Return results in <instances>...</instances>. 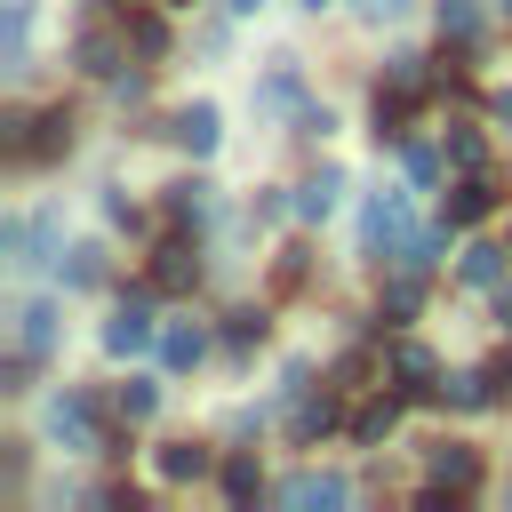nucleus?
Here are the masks:
<instances>
[{"label":"nucleus","instance_id":"obj_15","mask_svg":"<svg viewBox=\"0 0 512 512\" xmlns=\"http://www.w3.org/2000/svg\"><path fill=\"white\" fill-rule=\"evenodd\" d=\"M160 352H168V368H192V360L208 352V328H168V336H160Z\"/></svg>","mask_w":512,"mask_h":512},{"label":"nucleus","instance_id":"obj_9","mask_svg":"<svg viewBox=\"0 0 512 512\" xmlns=\"http://www.w3.org/2000/svg\"><path fill=\"white\" fill-rule=\"evenodd\" d=\"M336 192H344V176H336V168H320V176H304V184H296V216H304V224H320V216L336 208Z\"/></svg>","mask_w":512,"mask_h":512},{"label":"nucleus","instance_id":"obj_22","mask_svg":"<svg viewBox=\"0 0 512 512\" xmlns=\"http://www.w3.org/2000/svg\"><path fill=\"white\" fill-rule=\"evenodd\" d=\"M104 280V256L96 248H72V264H64V288H96Z\"/></svg>","mask_w":512,"mask_h":512},{"label":"nucleus","instance_id":"obj_27","mask_svg":"<svg viewBox=\"0 0 512 512\" xmlns=\"http://www.w3.org/2000/svg\"><path fill=\"white\" fill-rule=\"evenodd\" d=\"M392 88L416 96V88H424V56H392Z\"/></svg>","mask_w":512,"mask_h":512},{"label":"nucleus","instance_id":"obj_33","mask_svg":"<svg viewBox=\"0 0 512 512\" xmlns=\"http://www.w3.org/2000/svg\"><path fill=\"white\" fill-rule=\"evenodd\" d=\"M176 8H192V0H176Z\"/></svg>","mask_w":512,"mask_h":512},{"label":"nucleus","instance_id":"obj_20","mask_svg":"<svg viewBox=\"0 0 512 512\" xmlns=\"http://www.w3.org/2000/svg\"><path fill=\"white\" fill-rule=\"evenodd\" d=\"M328 424H336V400H328V392H320V400H304V408H296V440H320V432H328Z\"/></svg>","mask_w":512,"mask_h":512},{"label":"nucleus","instance_id":"obj_23","mask_svg":"<svg viewBox=\"0 0 512 512\" xmlns=\"http://www.w3.org/2000/svg\"><path fill=\"white\" fill-rule=\"evenodd\" d=\"M472 24H480V0H440V32L448 40H464Z\"/></svg>","mask_w":512,"mask_h":512},{"label":"nucleus","instance_id":"obj_12","mask_svg":"<svg viewBox=\"0 0 512 512\" xmlns=\"http://www.w3.org/2000/svg\"><path fill=\"white\" fill-rule=\"evenodd\" d=\"M424 464H432V480H440V488H472V480H480V456H472V448H448V440H440Z\"/></svg>","mask_w":512,"mask_h":512},{"label":"nucleus","instance_id":"obj_28","mask_svg":"<svg viewBox=\"0 0 512 512\" xmlns=\"http://www.w3.org/2000/svg\"><path fill=\"white\" fill-rule=\"evenodd\" d=\"M224 336H232L240 352H248V344H264V312H232V328H224Z\"/></svg>","mask_w":512,"mask_h":512},{"label":"nucleus","instance_id":"obj_25","mask_svg":"<svg viewBox=\"0 0 512 512\" xmlns=\"http://www.w3.org/2000/svg\"><path fill=\"white\" fill-rule=\"evenodd\" d=\"M128 40H136L144 56H160V48H168V24H160V16H136V24H128Z\"/></svg>","mask_w":512,"mask_h":512},{"label":"nucleus","instance_id":"obj_5","mask_svg":"<svg viewBox=\"0 0 512 512\" xmlns=\"http://www.w3.org/2000/svg\"><path fill=\"white\" fill-rule=\"evenodd\" d=\"M56 152H72V112L56 104V112H40L32 120V136H24V160H56Z\"/></svg>","mask_w":512,"mask_h":512},{"label":"nucleus","instance_id":"obj_1","mask_svg":"<svg viewBox=\"0 0 512 512\" xmlns=\"http://www.w3.org/2000/svg\"><path fill=\"white\" fill-rule=\"evenodd\" d=\"M48 432H56L64 448H104V432H96V400H88V392L48 400Z\"/></svg>","mask_w":512,"mask_h":512},{"label":"nucleus","instance_id":"obj_4","mask_svg":"<svg viewBox=\"0 0 512 512\" xmlns=\"http://www.w3.org/2000/svg\"><path fill=\"white\" fill-rule=\"evenodd\" d=\"M168 136L200 160V152H216V136H224V120H216V104H184L176 120H168Z\"/></svg>","mask_w":512,"mask_h":512},{"label":"nucleus","instance_id":"obj_14","mask_svg":"<svg viewBox=\"0 0 512 512\" xmlns=\"http://www.w3.org/2000/svg\"><path fill=\"white\" fill-rule=\"evenodd\" d=\"M200 472H208V448H192V440L160 448V480H200Z\"/></svg>","mask_w":512,"mask_h":512},{"label":"nucleus","instance_id":"obj_16","mask_svg":"<svg viewBox=\"0 0 512 512\" xmlns=\"http://www.w3.org/2000/svg\"><path fill=\"white\" fill-rule=\"evenodd\" d=\"M392 376H400L408 392H424V376H432V352H424V344H392Z\"/></svg>","mask_w":512,"mask_h":512},{"label":"nucleus","instance_id":"obj_18","mask_svg":"<svg viewBox=\"0 0 512 512\" xmlns=\"http://www.w3.org/2000/svg\"><path fill=\"white\" fill-rule=\"evenodd\" d=\"M392 424H400V400H368V408L352 416V432H360V440H384Z\"/></svg>","mask_w":512,"mask_h":512},{"label":"nucleus","instance_id":"obj_11","mask_svg":"<svg viewBox=\"0 0 512 512\" xmlns=\"http://www.w3.org/2000/svg\"><path fill=\"white\" fill-rule=\"evenodd\" d=\"M152 280H160V288H192V280H200V256H192L184 240H168V248H152Z\"/></svg>","mask_w":512,"mask_h":512},{"label":"nucleus","instance_id":"obj_32","mask_svg":"<svg viewBox=\"0 0 512 512\" xmlns=\"http://www.w3.org/2000/svg\"><path fill=\"white\" fill-rule=\"evenodd\" d=\"M496 112H504V120H512V88H504V104H496Z\"/></svg>","mask_w":512,"mask_h":512},{"label":"nucleus","instance_id":"obj_8","mask_svg":"<svg viewBox=\"0 0 512 512\" xmlns=\"http://www.w3.org/2000/svg\"><path fill=\"white\" fill-rule=\"evenodd\" d=\"M352 488L336 480V472H296V480H280V504H344Z\"/></svg>","mask_w":512,"mask_h":512},{"label":"nucleus","instance_id":"obj_7","mask_svg":"<svg viewBox=\"0 0 512 512\" xmlns=\"http://www.w3.org/2000/svg\"><path fill=\"white\" fill-rule=\"evenodd\" d=\"M16 352H32V360L56 352V304H24L16 312Z\"/></svg>","mask_w":512,"mask_h":512},{"label":"nucleus","instance_id":"obj_6","mask_svg":"<svg viewBox=\"0 0 512 512\" xmlns=\"http://www.w3.org/2000/svg\"><path fill=\"white\" fill-rule=\"evenodd\" d=\"M160 208H168L176 224H208V208H216V184H200V176H176Z\"/></svg>","mask_w":512,"mask_h":512},{"label":"nucleus","instance_id":"obj_17","mask_svg":"<svg viewBox=\"0 0 512 512\" xmlns=\"http://www.w3.org/2000/svg\"><path fill=\"white\" fill-rule=\"evenodd\" d=\"M112 408H120V416H128V424H144V416H152V408H160V392H152V384H144V376H128V384H120V392H112Z\"/></svg>","mask_w":512,"mask_h":512},{"label":"nucleus","instance_id":"obj_31","mask_svg":"<svg viewBox=\"0 0 512 512\" xmlns=\"http://www.w3.org/2000/svg\"><path fill=\"white\" fill-rule=\"evenodd\" d=\"M224 8H232V16H256V8H264V0H224Z\"/></svg>","mask_w":512,"mask_h":512},{"label":"nucleus","instance_id":"obj_24","mask_svg":"<svg viewBox=\"0 0 512 512\" xmlns=\"http://www.w3.org/2000/svg\"><path fill=\"white\" fill-rule=\"evenodd\" d=\"M224 496H232V504H248V496H256V464H248V456H232V464H224Z\"/></svg>","mask_w":512,"mask_h":512},{"label":"nucleus","instance_id":"obj_30","mask_svg":"<svg viewBox=\"0 0 512 512\" xmlns=\"http://www.w3.org/2000/svg\"><path fill=\"white\" fill-rule=\"evenodd\" d=\"M360 8H368V16H400L408 0H360Z\"/></svg>","mask_w":512,"mask_h":512},{"label":"nucleus","instance_id":"obj_29","mask_svg":"<svg viewBox=\"0 0 512 512\" xmlns=\"http://www.w3.org/2000/svg\"><path fill=\"white\" fill-rule=\"evenodd\" d=\"M384 312L408 320V312H416V280H392V288H384Z\"/></svg>","mask_w":512,"mask_h":512},{"label":"nucleus","instance_id":"obj_13","mask_svg":"<svg viewBox=\"0 0 512 512\" xmlns=\"http://www.w3.org/2000/svg\"><path fill=\"white\" fill-rule=\"evenodd\" d=\"M464 280H472V288H496V280H504V248H496V240H472V248H464Z\"/></svg>","mask_w":512,"mask_h":512},{"label":"nucleus","instance_id":"obj_26","mask_svg":"<svg viewBox=\"0 0 512 512\" xmlns=\"http://www.w3.org/2000/svg\"><path fill=\"white\" fill-rule=\"evenodd\" d=\"M296 88H304V80H296V64H280V72H272L256 96H264V104H296Z\"/></svg>","mask_w":512,"mask_h":512},{"label":"nucleus","instance_id":"obj_3","mask_svg":"<svg viewBox=\"0 0 512 512\" xmlns=\"http://www.w3.org/2000/svg\"><path fill=\"white\" fill-rule=\"evenodd\" d=\"M144 344H152V304H144V296H128V304L104 320V352H112V360H128V352H144Z\"/></svg>","mask_w":512,"mask_h":512},{"label":"nucleus","instance_id":"obj_10","mask_svg":"<svg viewBox=\"0 0 512 512\" xmlns=\"http://www.w3.org/2000/svg\"><path fill=\"white\" fill-rule=\"evenodd\" d=\"M488 208H496V176H480V168H472V184H464V192H448V224H480Z\"/></svg>","mask_w":512,"mask_h":512},{"label":"nucleus","instance_id":"obj_21","mask_svg":"<svg viewBox=\"0 0 512 512\" xmlns=\"http://www.w3.org/2000/svg\"><path fill=\"white\" fill-rule=\"evenodd\" d=\"M448 160H456V168H480V160H488L480 128H448Z\"/></svg>","mask_w":512,"mask_h":512},{"label":"nucleus","instance_id":"obj_19","mask_svg":"<svg viewBox=\"0 0 512 512\" xmlns=\"http://www.w3.org/2000/svg\"><path fill=\"white\" fill-rule=\"evenodd\" d=\"M112 56H120L112 32H80V72H112Z\"/></svg>","mask_w":512,"mask_h":512},{"label":"nucleus","instance_id":"obj_2","mask_svg":"<svg viewBox=\"0 0 512 512\" xmlns=\"http://www.w3.org/2000/svg\"><path fill=\"white\" fill-rule=\"evenodd\" d=\"M360 240L392 256V248L408 240V200H400V192H376V200H368V216H360Z\"/></svg>","mask_w":512,"mask_h":512}]
</instances>
